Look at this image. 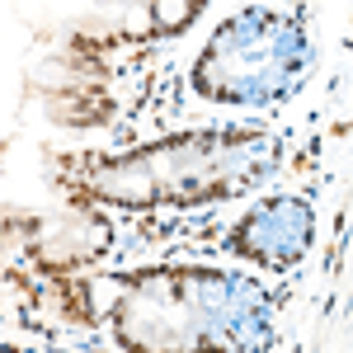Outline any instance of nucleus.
Listing matches in <instances>:
<instances>
[{"instance_id":"20e7f679","label":"nucleus","mask_w":353,"mask_h":353,"mask_svg":"<svg viewBox=\"0 0 353 353\" xmlns=\"http://www.w3.org/2000/svg\"><path fill=\"white\" fill-rule=\"evenodd\" d=\"M316 241V217H311V203L306 198H269V203H254L231 231H226V250L241 254L259 269L288 273L306 259V250Z\"/></svg>"},{"instance_id":"7ed1b4c3","label":"nucleus","mask_w":353,"mask_h":353,"mask_svg":"<svg viewBox=\"0 0 353 353\" xmlns=\"http://www.w3.org/2000/svg\"><path fill=\"white\" fill-rule=\"evenodd\" d=\"M311 71V33L297 10L250 5L208 38L193 61V94L208 104L273 109L292 99Z\"/></svg>"},{"instance_id":"f03ea898","label":"nucleus","mask_w":353,"mask_h":353,"mask_svg":"<svg viewBox=\"0 0 353 353\" xmlns=\"http://www.w3.org/2000/svg\"><path fill=\"white\" fill-rule=\"evenodd\" d=\"M123 353H254L269 344V297L221 269L123 273L109 306Z\"/></svg>"},{"instance_id":"f257e3e1","label":"nucleus","mask_w":353,"mask_h":353,"mask_svg":"<svg viewBox=\"0 0 353 353\" xmlns=\"http://www.w3.org/2000/svg\"><path fill=\"white\" fill-rule=\"evenodd\" d=\"M278 165V141L264 128H203L174 132L123 156H85L66 165V189L81 203H109L123 212L146 208H203L241 198Z\"/></svg>"}]
</instances>
